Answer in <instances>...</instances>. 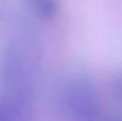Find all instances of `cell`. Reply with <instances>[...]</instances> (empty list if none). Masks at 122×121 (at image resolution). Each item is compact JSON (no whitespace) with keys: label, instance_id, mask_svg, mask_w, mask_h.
<instances>
[{"label":"cell","instance_id":"6da1fadb","mask_svg":"<svg viewBox=\"0 0 122 121\" xmlns=\"http://www.w3.org/2000/svg\"><path fill=\"white\" fill-rule=\"evenodd\" d=\"M60 111L68 121H95L98 98L87 80L68 81L60 93Z\"/></svg>","mask_w":122,"mask_h":121},{"label":"cell","instance_id":"7a4b0ae2","mask_svg":"<svg viewBox=\"0 0 122 121\" xmlns=\"http://www.w3.org/2000/svg\"><path fill=\"white\" fill-rule=\"evenodd\" d=\"M34 14L43 20H51L57 16L58 3L57 0H27Z\"/></svg>","mask_w":122,"mask_h":121}]
</instances>
